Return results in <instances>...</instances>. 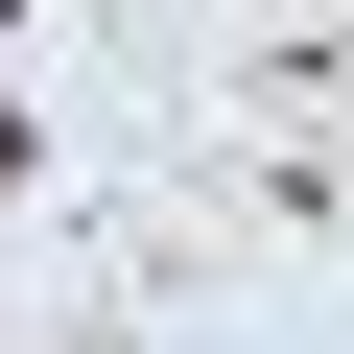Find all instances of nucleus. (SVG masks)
Listing matches in <instances>:
<instances>
[{
  "label": "nucleus",
  "mask_w": 354,
  "mask_h": 354,
  "mask_svg": "<svg viewBox=\"0 0 354 354\" xmlns=\"http://www.w3.org/2000/svg\"><path fill=\"white\" fill-rule=\"evenodd\" d=\"M0 189H24V118H0Z\"/></svg>",
  "instance_id": "f257e3e1"
}]
</instances>
